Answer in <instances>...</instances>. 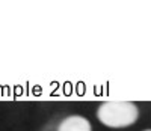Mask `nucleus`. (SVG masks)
<instances>
[{
  "instance_id": "2",
  "label": "nucleus",
  "mask_w": 151,
  "mask_h": 131,
  "mask_svg": "<svg viewBox=\"0 0 151 131\" xmlns=\"http://www.w3.org/2000/svg\"><path fill=\"white\" fill-rule=\"evenodd\" d=\"M58 131H92L91 122L80 115L67 116L58 127Z\"/></svg>"
},
{
  "instance_id": "1",
  "label": "nucleus",
  "mask_w": 151,
  "mask_h": 131,
  "mask_svg": "<svg viewBox=\"0 0 151 131\" xmlns=\"http://www.w3.org/2000/svg\"><path fill=\"white\" fill-rule=\"evenodd\" d=\"M97 117L104 127L127 128L139 117V109L130 101H106L97 110Z\"/></svg>"
},
{
  "instance_id": "3",
  "label": "nucleus",
  "mask_w": 151,
  "mask_h": 131,
  "mask_svg": "<svg viewBox=\"0 0 151 131\" xmlns=\"http://www.w3.org/2000/svg\"><path fill=\"white\" fill-rule=\"evenodd\" d=\"M144 131H151V130H144Z\"/></svg>"
}]
</instances>
